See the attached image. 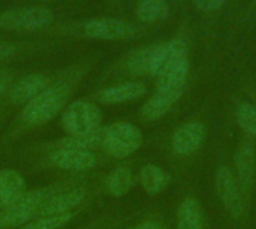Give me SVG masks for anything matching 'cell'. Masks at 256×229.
Returning <instances> with one entry per match:
<instances>
[{
    "mask_svg": "<svg viewBox=\"0 0 256 229\" xmlns=\"http://www.w3.org/2000/svg\"><path fill=\"white\" fill-rule=\"evenodd\" d=\"M69 94L70 87L68 84H56L48 87L24 106L21 112V120L32 126L44 124L52 120L66 105Z\"/></svg>",
    "mask_w": 256,
    "mask_h": 229,
    "instance_id": "1",
    "label": "cell"
},
{
    "mask_svg": "<svg viewBox=\"0 0 256 229\" xmlns=\"http://www.w3.org/2000/svg\"><path fill=\"white\" fill-rule=\"evenodd\" d=\"M142 144L140 129L130 123L118 122L99 130V147L108 154L123 159L134 154Z\"/></svg>",
    "mask_w": 256,
    "mask_h": 229,
    "instance_id": "2",
    "label": "cell"
},
{
    "mask_svg": "<svg viewBox=\"0 0 256 229\" xmlns=\"http://www.w3.org/2000/svg\"><path fill=\"white\" fill-rule=\"evenodd\" d=\"M102 112L99 106L86 100L72 102L62 116L63 129L72 138H86L100 129Z\"/></svg>",
    "mask_w": 256,
    "mask_h": 229,
    "instance_id": "3",
    "label": "cell"
},
{
    "mask_svg": "<svg viewBox=\"0 0 256 229\" xmlns=\"http://www.w3.org/2000/svg\"><path fill=\"white\" fill-rule=\"evenodd\" d=\"M52 192V189L44 188L26 192L15 204L0 212V229L16 228L28 224L32 218H36V212L44 200Z\"/></svg>",
    "mask_w": 256,
    "mask_h": 229,
    "instance_id": "4",
    "label": "cell"
},
{
    "mask_svg": "<svg viewBox=\"0 0 256 229\" xmlns=\"http://www.w3.org/2000/svg\"><path fill=\"white\" fill-rule=\"evenodd\" d=\"M54 166L64 171H87L96 165V156L92 150L75 144L70 138L62 140L58 147L50 154Z\"/></svg>",
    "mask_w": 256,
    "mask_h": 229,
    "instance_id": "5",
    "label": "cell"
},
{
    "mask_svg": "<svg viewBox=\"0 0 256 229\" xmlns=\"http://www.w3.org/2000/svg\"><path fill=\"white\" fill-rule=\"evenodd\" d=\"M52 18V12L46 8H15L0 15V27L6 30H34L48 26Z\"/></svg>",
    "mask_w": 256,
    "mask_h": 229,
    "instance_id": "6",
    "label": "cell"
},
{
    "mask_svg": "<svg viewBox=\"0 0 256 229\" xmlns=\"http://www.w3.org/2000/svg\"><path fill=\"white\" fill-rule=\"evenodd\" d=\"M82 32L87 38L100 40H126L136 36L135 24L120 18H94L84 24Z\"/></svg>",
    "mask_w": 256,
    "mask_h": 229,
    "instance_id": "7",
    "label": "cell"
},
{
    "mask_svg": "<svg viewBox=\"0 0 256 229\" xmlns=\"http://www.w3.org/2000/svg\"><path fill=\"white\" fill-rule=\"evenodd\" d=\"M216 192L224 204V207L236 218L244 214L246 204L242 192V186L238 184L234 172L228 166H220L216 174Z\"/></svg>",
    "mask_w": 256,
    "mask_h": 229,
    "instance_id": "8",
    "label": "cell"
},
{
    "mask_svg": "<svg viewBox=\"0 0 256 229\" xmlns=\"http://www.w3.org/2000/svg\"><path fill=\"white\" fill-rule=\"evenodd\" d=\"M86 196L84 189L75 188L64 192L52 190L44 202L39 206L36 212V218H50V216H60L69 213L74 207H76Z\"/></svg>",
    "mask_w": 256,
    "mask_h": 229,
    "instance_id": "9",
    "label": "cell"
},
{
    "mask_svg": "<svg viewBox=\"0 0 256 229\" xmlns=\"http://www.w3.org/2000/svg\"><path fill=\"white\" fill-rule=\"evenodd\" d=\"M188 87H158L156 93L144 104L141 116L146 122H154L164 117L172 105L183 96Z\"/></svg>",
    "mask_w": 256,
    "mask_h": 229,
    "instance_id": "10",
    "label": "cell"
},
{
    "mask_svg": "<svg viewBox=\"0 0 256 229\" xmlns=\"http://www.w3.org/2000/svg\"><path fill=\"white\" fill-rule=\"evenodd\" d=\"M206 140V126L200 122H189L180 126L172 136V150L180 156L196 152Z\"/></svg>",
    "mask_w": 256,
    "mask_h": 229,
    "instance_id": "11",
    "label": "cell"
},
{
    "mask_svg": "<svg viewBox=\"0 0 256 229\" xmlns=\"http://www.w3.org/2000/svg\"><path fill=\"white\" fill-rule=\"evenodd\" d=\"M164 44H153L134 52L128 60V69L134 75H153L156 76Z\"/></svg>",
    "mask_w": 256,
    "mask_h": 229,
    "instance_id": "12",
    "label": "cell"
},
{
    "mask_svg": "<svg viewBox=\"0 0 256 229\" xmlns=\"http://www.w3.org/2000/svg\"><path fill=\"white\" fill-rule=\"evenodd\" d=\"M48 80L46 76L40 74H32L24 78H21L15 86L9 90V99L16 105H27L32 102L36 96H39L42 92L48 88Z\"/></svg>",
    "mask_w": 256,
    "mask_h": 229,
    "instance_id": "13",
    "label": "cell"
},
{
    "mask_svg": "<svg viewBox=\"0 0 256 229\" xmlns=\"http://www.w3.org/2000/svg\"><path fill=\"white\" fill-rule=\"evenodd\" d=\"M234 168L236 178L242 189H249L254 183L256 170L255 148L250 142L242 144L234 153Z\"/></svg>",
    "mask_w": 256,
    "mask_h": 229,
    "instance_id": "14",
    "label": "cell"
},
{
    "mask_svg": "<svg viewBox=\"0 0 256 229\" xmlns=\"http://www.w3.org/2000/svg\"><path fill=\"white\" fill-rule=\"evenodd\" d=\"M26 194V182L15 170L0 171V212L15 204Z\"/></svg>",
    "mask_w": 256,
    "mask_h": 229,
    "instance_id": "15",
    "label": "cell"
},
{
    "mask_svg": "<svg viewBox=\"0 0 256 229\" xmlns=\"http://www.w3.org/2000/svg\"><path fill=\"white\" fill-rule=\"evenodd\" d=\"M146 86L142 82L129 81L117 86L106 87L98 93V100L102 104H123L129 100H135L146 94Z\"/></svg>",
    "mask_w": 256,
    "mask_h": 229,
    "instance_id": "16",
    "label": "cell"
},
{
    "mask_svg": "<svg viewBox=\"0 0 256 229\" xmlns=\"http://www.w3.org/2000/svg\"><path fill=\"white\" fill-rule=\"evenodd\" d=\"M177 229H204V212L198 200L186 198L177 212Z\"/></svg>",
    "mask_w": 256,
    "mask_h": 229,
    "instance_id": "17",
    "label": "cell"
},
{
    "mask_svg": "<svg viewBox=\"0 0 256 229\" xmlns=\"http://www.w3.org/2000/svg\"><path fill=\"white\" fill-rule=\"evenodd\" d=\"M140 183L150 195L160 194L170 183V174L156 165H146L140 171Z\"/></svg>",
    "mask_w": 256,
    "mask_h": 229,
    "instance_id": "18",
    "label": "cell"
},
{
    "mask_svg": "<svg viewBox=\"0 0 256 229\" xmlns=\"http://www.w3.org/2000/svg\"><path fill=\"white\" fill-rule=\"evenodd\" d=\"M136 15L144 22L160 21L170 15V4L166 0H140Z\"/></svg>",
    "mask_w": 256,
    "mask_h": 229,
    "instance_id": "19",
    "label": "cell"
},
{
    "mask_svg": "<svg viewBox=\"0 0 256 229\" xmlns=\"http://www.w3.org/2000/svg\"><path fill=\"white\" fill-rule=\"evenodd\" d=\"M134 174L126 166L116 168L108 177V190L114 196H123L134 188Z\"/></svg>",
    "mask_w": 256,
    "mask_h": 229,
    "instance_id": "20",
    "label": "cell"
},
{
    "mask_svg": "<svg viewBox=\"0 0 256 229\" xmlns=\"http://www.w3.org/2000/svg\"><path fill=\"white\" fill-rule=\"evenodd\" d=\"M237 122L242 126V129L244 132H248L249 135L256 136V106L249 104V102H243L237 106Z\"/></svg>",
    "mask_w": 256,
    "mask_h": 229,
    "instance_id": "21",
    "label": "cell"
},
{
    "mask_svg": "<svg viewBox=\"0 0 256 229\" xmlns=\"http://www.w3.org/2000/svg\"><path fill=\"white\" fill-rule=\"evenodd\" d=\"M72 219V213L60 214V216H50V218H38L33 222H28L18 229H57L66 225Z\"/></svg>",
    "mask_w": 256,
    "mask_h": 229,
    "instance_id": "22",
    "label": "cell"
},
{
    "mask_svg": "<svg viewBox=\"0 0 256 229\" xmlns=\"http://www.w3.org/2000/svg\"><path fill=\"white\" fill-rule=\"evenodd\" d=\"M195 8L202 12H213L224 6L225 0H192Z\"/></svg>",
    "mask_w": 256,
    "mask_h": 229,
    "instance_id": "23",
    "label": "cell"
},
{
    "mask_svg": "<svg viewBox=\"0 0 256 229\" xmlns=\"http://www.w3.org/2000/svg\"><path fill=\"white\" fill-rule=\"evenodd\" d=\"M12 86V75L10 72L0 69V98H3L6 93H9Z\"/></svg>",
    "mask_w": 256,
    "mask_h": 229,
    "instance_id": "24",
    "label": "cell"
},
{
    "mask_svg": "<svg viewBox=\"0 0 256 229\" xmlns=\"http://www.w3.org/2000/svg\"><path fill=\"white\" fill-rule=\"evenodd\" d=\"M15 52V46L6 42H0V60L10 57Z\"/></svg>",
    "mask_w": 256,
    "mask_h": 229,
    "instance_id": "25",
    "label": "cell"
},
{
    "mask_svg": "<svg viewBox=\"0 0 256 229\" xmlns=\"http://www.w3.org/2000/svg\"><path fill=\"white\" fill-rule=\"evenodd\" d=\"M134 229H162V226L156 222H152V220H147V222H142L138 226H135Z\"/></svg>",
    "mask_w": 256,
    "mask_h": 229,
    "instance_id": "26",
    "label": "cell"
},
{
    "mask_svg": "<svg viewBox=\"0 0 256 229\" xmlns=\"http://www.w3.org/2000/svg\"><path fill=\"white\" fill-rule=\"evenodd\" d=\"M42 2H50V0H42Z\"/></svg>",
    "mask_w": 256,
    "mask_h": 229,
    "instance_id": "27",
    "label": "cell"
}]
</instances>
